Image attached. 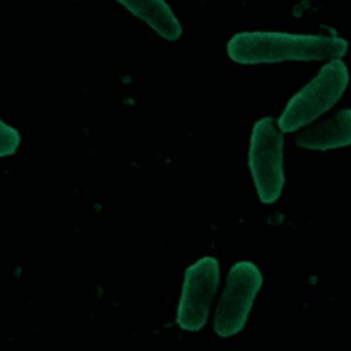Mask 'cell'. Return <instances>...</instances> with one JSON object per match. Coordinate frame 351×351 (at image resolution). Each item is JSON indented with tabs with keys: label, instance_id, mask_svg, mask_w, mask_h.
Here are the masks:
<instances>
[{
	"label": "cell",
	"instance_id": "cell-6",
	"mask_svg": "<svg viewBox=\"0 0 351 351\" xmlns=\"http://www.w3.org/2000/svg\"><path fill=\"white\" fill-rule=\"evenodd\" d=\"M295 143L311 151H328L351 145V108H344L295 137Z\"/></svg>",
	"mask_w": 351,
	"mask_h": 351
},
{
	"label": "cell",
	"instance_id": "cell-4",
	"mask_svg": "<svg viewBox=\"0 0 351 351\" xmlns=\"http://www.w3.org/2000/svg\"><path fill=\"white\" fill-rule=\"evenodd\" d=\"M262 282L263 276L252 262L240 261L232 266L213 321L219 337H230L243 330Z\"/></svg>",
	"mask_w": 351,
	"mask_h": 351
},
{
	"label": "cell",
	"instance_id": "cell-8",
	"mask_svg": "<svg viewBox=\"0 0 351 351\" xmlns=\"http://www.w3.org/2000/svg\"><path fill=\"white\" fill-rule=\"evenodd\" d=\"M19 132L0 119V158L14 155L19 147Z\"/></svg>",
	"mask_w": 351,
	"mask_h": 351
},
{
	"label": "cell",
	"instance_id": "cell-1",
	"mask_svg": "<svg viewBox=\"0 0 351 351\" xmlns=\"http://www.w3.org/2000/svg\"><path fill=\"white\" fill-rule=\"evenodd\" d=\"M348 49L339 36L285 32H240L228 41V55L239 64H276L288 60L341 59Z\"/></svg>",
	"mask_w": 351,
	"mask_h": 351
},
{
	"label": "cell",
	"instance_id": "cell-2",
	"mask_svg": "<svg viewBox=\"0 0 351 351\" xmlns=\"http://www.w3.org/2000/svg\"><path fill=\"white\" fill-rule=\"evenodd\" d=\"M350 81L347 64L330 59L285 104L277 125L282 133L296 132L329 111L343 96Z\"/></svg>",
	"mask_w": 351,
	"mask_h": 351
},
{
	"label": "cell",
	"instance_id": "cell-3",
	"mask_svg": "<svg viewBox=\"0 0 351 351\" xmlns=\"http://www.w3.org/2000/svg\"><path fill=\"white\" fill-rule=\"evenodd\" d=\"M284 136L271 117H263L254 123L248 165L251 176L263 204L274 203L284 188Z\"/></svg>",
	"mask_w": 351,
	"mask_h": 351
},
{
	"label": "cell",
	"instance_id": "cell-5",
	"mask_svg": "<svg viewBox=\"0 0 351 351\" xmlns=\"http://www.w3.org/2000/svg\"><path fill=\"white\" fill-rule=\"evenodd\" d=\"M219 263L214 256H203L184 273L181 298L177 307V324L188 332L200 330L219 285Z\"/></svg>",
	"mask_w": 351,
	"mask_h": 351
},
{
	"label": "cell",
	"instance_id": "cell-7",
	"mask_svg": "<svg viewBox=\"0 0 351 351\" xmlns=\"http://www.w3.org/2000/svg\"><path fill=\"white\" fill-rule=\"evenodd\" d=\"M133 15L148 23L160 37L169 41L178 40L182 27L170 5L165 0H118Z\"/></svg>",
	"mask_w": 351,
	"mask_h": 351
}]
</instances>
